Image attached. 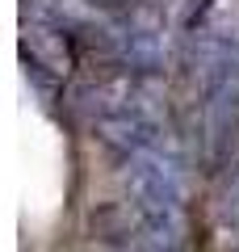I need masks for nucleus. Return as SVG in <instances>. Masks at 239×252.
Instances as JSON below:
<instances>
[{"label":"nucleus","mask_w":239,"mask_h":252,"mask_svg":"<svg viewBox=\"0 0 239 252\" xmlns=\"http://www.w3.org/2000/svg\"><path fill=\"white\" fill-rule=\"evenodd\" d=\"M97 135L101 143H109L122 156H139L155 143V126L139 114V109H105L97 118Z\"/></svg>","instance_id":"2"},{"label":"nucleus","mask_w":239,"mask_h":252,"mask_svg":"<svg viewBox=\"0 0 239 252\" xmlns=\"http://www.w3.org/2000/svg\"><path fill=\"white\" fill-rule=\"evenodd\" d=\"M101 4H109V9H122V4H130V0H101Z\"/></svg>","instance_id":"4"},{"label":"nucleus","mask_w":239,"mask_h":252,"mask_svg":"<svg viewBox=\"0 0 239 252\" xmlns=\"http://www.w3.org/2000/svg\"><path fill=\"white\" fill-rule=\"evenodd\" d=\"M26 13H30V17H38V21H46L55 13V0H26Z\"/></svg>","instance_id":"3"},{"label":"nucleus","mask_w":239,"mask_h":252,"mask_svg":"<svg viewBox=\"0 0 239 252\" xmlns=\"http://www.w3.org/2000/svg\"><path fill=\"white\" fill-rule=\"evenodd\" d=\"M130 185L134 210H139V223L147 231V244H164V248H177V231H180V189L172 181V172L159 160L139 156L126 177Z\"/></svg>","instance_id":"1"}]
</instances>
